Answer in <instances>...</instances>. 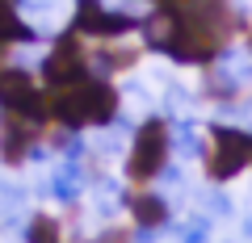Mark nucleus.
<instances>
[{"label": "nucleus", "instance_id": "obj_2", "mask_svg": "<svg viewBox=\"0 0 252 243\" xmlns=\"http://www.w3.org/2000/svg\"><path fill=\"white\" fill-rule=\"evenodd\" d=\"M168 155H172V126L164 117H147L130 135V151L122 160V176L130 185H147V180H156L168 168Z\"/></svg>", "mask_w": 252, "mask_h": 243}, {"label": "nucleus", "instance_id": "obj_8", "mask_svg": "<svg viewBox=\"0 0 252 243\" xmlns=\"http://www.w3.org/2000/svg\"><path fill=\"white\" fill-rule=\"evenodd\" d=\"M26 243H67V231L51 210H38L26 222Z\"/></svg>", "mask_w": 252, "mask_h": 243}, {"label": "nucleus", "instance_id": "obj_3", "mask_svg": "<svg viewBox=\"0 0 252 243\" xmlns=\"http://www.w3.org/2000/svg\"><path fill=\"white\" fill-rule=\"evenodd\" d=\"M202 163H206V176L215 180V185L235 180L244 168H252V130L215 122V126H210V151L202 155Z\"/></svg>", "mask_w": 252, "mask_h": 243}, {"label": "nucleus", "instance_id": "obj_6", "mask_svg": "<svg viewBox=\"0 0 252 243\" xmlns=\"http://www.w3.org/2000/svg\"><path fill=\"white\" fill-rule=\"evenodd\" d=\"M38 130H42V126H34V122H26V117L4 113V117H0V163H4V168H21V163H30L38 151H42Z\"/></svg>", "mask_w": 252, "mask_h": 243}, {"label": "nucleus", "instance_id": "obj_9", "mask_svg": "<svg viewBox=\"0 0 252 243\" xmlns=\"http://www.w3.org/2000/svg\"><path fill=\"white\" fill-rule=\"evenodd\" d=\"M80 189H84V172H80V163H59L55 168V197L59 201H76L80 197Z\"/></svg>", "mask_w": 252, "mask_h": 243}, {"label": "nucleus", "instance_id": "obj_1", "mask_svg": "<svg viewBox=\"0 0 252 243\" xmlns=\"http://www.w3.org/2000/svg\"><path fill=\"white\" fill-rule=\"evenodd\" d=\"M118 109H122V92L109 80H80L67 88L51 92V122L63 130H93V126H114Z\"/></svg>", "mask_w": 252, "mask_h": 243}, {"label": "nucleus", "instance_id": "obj_12", "mask_svg": "<svg viewBox=\"0 0 252 243\" xmlns=\"http://www.w3.org/2000/svg\"><path fill=\"white\" fill-rule=\"evenodd\" d=\"M185 243H206V222L189 226V231H185Z\"/></svg>", "mask_w": 252, "mask_h": 243}, {"label": "nucleus", "instance_id": "obj_7", "mask_svg": "<svg viewBox=\"0 0 252 243\" xmlns=\"http://www.w3.org/2000/svg\"><path fill=\"white\" fill-rule=\"evenodd\" d=\"M122 206H126V214H130V222H135L139 235H152V231H160V226L168 222V201H164L160 193H147V189L126 193Z\"/></svg>", "mask_w": 252, "mask_h": 243}, {"label": "nucleus", "instance_id": "obj_13", "mask_svg": "<svg viewBox=\"0 0 252 243\" xmlns=\"http://www.w3.org/2000/svg\"><path fill=\"white\" fill-rule=\"evenodd\" d=\"M248 54H252V51H248Z\"/></svg>", "mask_w": 252, "mask_h": 243}, {"label": "nucleus", "instance_id": "obj_10", "mask_svg": "<svg viewBox=\"0 0 252 243\" xmlns=\"http://www.w3.org/2000/svg\"><path fill=\"white\" fill-rule=\"evenodd\" d=\"M172 151L189 155V160L202 151V143H198V135H193V126H177V135H172Z\"/></svg>", "mask_w": 252, "mask_h": 243}, {"label": "nucleus", "instance_id": "obj_4", "mask_svg": "<svg viewBox=\"0 0 252 243\" xmlns=\"http://www.w3.org/2000/svg\"><path fill=\"white\" fill-rule=\"evenodd\" d=\"M0 113H13V117H26L34 126H46L51 122V97L34 84V76L17 63H4L0 67Z\"/></svg>", "mask_w": 252, "mask_h": 243}, {"label": "nucleus", "instance_id": "obj_11", "mask_svg": "<svg viewBox=\"0 0 252 243\" xmlns=\"http://www.w3.org/2000/svg\"><path fill=\"white\" fill-rule=\"evenodd\" d=\"M93 243H135V235L126 231V226H105V231L93 235Z\"/></svg>", "mask_w": 252, "mask_h": 243}, {"label": "nucleus", "instance_id": "obj_5", "mask_svg": "<svg viewBox=\"0 0 252 243\" xmlns=\"http://www.w3.org/2000/svg\"><path fill=\"white\" fill-rule=\"evenodd\" d=\"M42 80L51 84V92H55V88H67V84L89 80V54H84V46L76 42L72 34L59 38L55 51L42 59Z\"/></svg>", "mask_w": 252, "mask_h": 243}]
</instances>
